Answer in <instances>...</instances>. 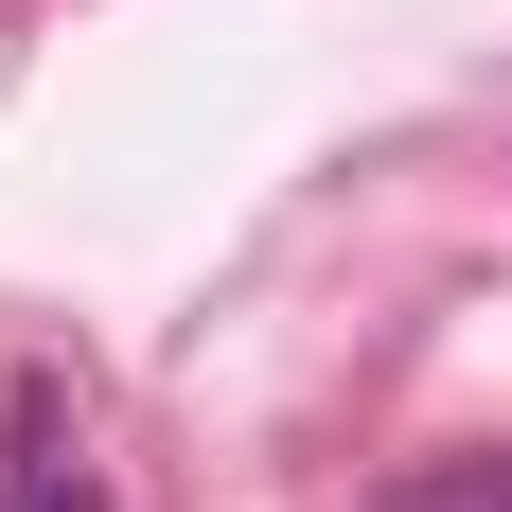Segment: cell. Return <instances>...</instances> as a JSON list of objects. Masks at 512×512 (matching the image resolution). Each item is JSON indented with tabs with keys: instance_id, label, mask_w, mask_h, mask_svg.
Returning a JSON list of instances; mask_svg holds the SVG:
<instances>
[{
	"instance_id": "cell-1",
	"label": "cell",
	"mask_w": 512,
	"mask_h": 512,
	"mask_svg": "<svg viewBox=\"0 0 512 512\" xmlns=\"http://www.w3.org/2000/svg\"><path fill=\"white\" fill-rule=\"evenodd\" d=\"M0 512H106V460H89V424H71V389H53V371H18V424H0Z\"/></svg>"
},
{
	"instance_id": "cell-2",
	"label": "cell",
	"mask_w": 512,
	"mask_h": 512,
	"mask_svg": "<svg viewBox=\"0 0 512 512\" xmlns=\"http://www.w3.org/2000/svg\"><path fill=\"white\" fill-rule=\"evenodd\" d=\"M354 512H512V442H460V460H407V477H371Z\"/></svg>"
}]
</instances>
